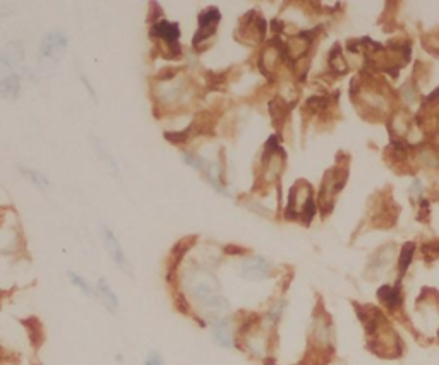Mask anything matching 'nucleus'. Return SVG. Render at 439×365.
Instances as JSON below:
<instances>
[{"label": "nucleus", "mask_w": 439, "mask_h": 365, "mask_svg": "<svg viewBox=\"0 0 439 365\" xmlns=\"http://www.w3.org/2000/svg\"><path fill=\"white\" fill-rule=\"evenodd\" d=\"M151 34L158 38L160 43L165 45L170 55H180V45H178V38H180V30H178L177 23H170V21H156L151 28Z\"/></svg>", "instance_id": "2"}, {"label": "nucleus", "mask_w": 439, "mask_h": 365, "mask_svg": "<svg viewBox=\"0 0 439 365\" xmlns=\"http://www.w3.org/2000/svg\"><path fill=\"white\" fill-rule=\"evenodd\" d=\"M144 365H165V360H163L162 353L160 352H149L144 359Z\"/></svg>", "instance_id": "14"}, {"label": "nucleus", "mask_w": 439, "mask_h": 365, "mask_svg": "<svg viewBox=\"0 0 439 365\" xmlns=\"http://www.w3.org/2000/svg\"><path fill=\"white\" fill-rule=\"evenodd\" d=\"M67 48V38L60 31H50L44 38L40 47V66L44 69H52L62 59V53Z\"/></svg>", "instance_id": "1"}, {"label": "nucleus", "mask_w": 439, "mask_h": 365, "mask_svg": "<svg viewBox=\"0 0 439 365\" xmlns=\"http://www.w3.org/2000/svg\"><path fill=\"white\" fill-rule=\"evenodd\" d=\"M241 275L242 278L251 279V282H259V279H266L271 275V266L263 257H251V259L242 262Z\"/></svg>", "instance_id": "6"}, {"label": "nucleus", "mask_w": 439, "mask_h": 365, "mask_svg": "<svg viewBox=\"0 0 439 365\" xmlns=\"http://www.w3.org/2000/svg\"><path fill=\"white\" fill-rule=\"evenodd\" d=\"M95 297H98V300L102 302V306L105 307L106 310H110L112 314H115L119 310V297L113 293V290L110 288L106 279L100 278L98 283H96L95 288Z\"/></svg>", "instance_id": "7"}, {"label": "nucleus", "mask_w": 439, "mask_h": 365, "mask_svg": "<svg viewBox=\"0 0 439 365\" xmlns=\"http://www.w3.org/2000/svg\"><path fill=\"white\" fill-rule=\"evenodd\" d=\"M212 336L220 346H223V348H234L235 339H237L235 338L237 333H235L232 319L225 317L223 315V317H218L215 319V321H212Z\"/></svg>", "instance_id": "4"}, {"label": "nucleus", "mask_w": 439, "mask_h": 365, "mask_svg": "<svg viewBox=\"0 0 439 365\" xmlns=\"http://www.w3.org/2000/svg\"><path fill=\"white\" fill-rule=\"evenodd\" d=\"M12 67V60L9 59V55H6L3 52H0V76L7 72V70Z\"/></svg>", "instance_id": "15"}, {"label": "nucleus", "mask_w": 439, "mask_h": 365, "mask_svg": "<svg viewBox=\"0 0 439 365\" xmlns=\"http://www.w3.org/2000/svg\"><path fill=\"white\" fill-rule=\"evenodd\" d=\"M377 295H380L381 302L391 310L398 309L400 304H402V293H400L398 286H383Z\"/></svg>", "instance_id": "9"}, {"label": "nucleus", "mask_w": 439, "mask_h": 365, "mask_svg": "<svg viewBox=\"0 0 439 365\" xmlns=\"http://www.w3.org/2000/svg\"><path fill=\"white\" fill-rule=\"evenodd\" d=\"M218 23H220V10L216 9V7H208V9H205L201 14H199L198 16V24H199L198 34L194 37L196 47L201 43H205L206 40H209V38L215 34Z\"/></svg>", "instance_id": "3"}, {"label": "nucleus", "mask_w": 439, "mask_h": 365, "mask_svg": "<svg viewBox=\"0 0 439 365\" xmlns=\"http://www.w3.org/2000/svg\"><path fill=\"white\" fill-rule=\"evenodd\" d=\"M412 257H413V244H407V246H403L402 253H400V257H398V268H400V275H405L407 268H409V264L412 262Z\"/></svg>", "instance_id": "11"}, {"label": "nucleus", "mask_w": 439, "mask_h": 365, "mask_svg": "<svg viewBox=\"0 0 439 365\" xmlns=\"http://www.w3.org/2000/svg\"><path fill=\"white\" fill-rule=\"evenodd\" d=\"M422 253L424 257H427V259H436V257H439V242H431L424 246Z\"/></svg>", "instance_id": "13"}, {"label": "nucleus", "mask_w": 439, "mask_h": 365, "mask_svg": "<svg viewBox=\"0 0 439 365\" xmlns=\"http://www.w3.org/2000/svg\"><path fill=\"white\" fill-rule=\"evenodd\" d=\"M102 239L106 247V253L110 254V257H112V261L115 262V266H119L122 271H129V262H127L126 254H124L122 247H120L119 239L113 235V232L109 228V226H102Z\"/></svg>", "instance_id": "5"}, {"label": "nucleus", "mask_w": 439, "mask_h": 365, "mask_svg": "<svg viewBox=\"0 0 439 365\" xmlns=\"http://www.w3.org/2000/svg\"><path fill=\"white\" fill-rule=\"evenodd\" d=\"M67 276H69L71 283H73V285L76 286V288H80L81 292L84 293V295H88V297H95V290L91 288V285H89V283L86 282V279L83 278V276L77 275V273H73V271L67 273Z\"/></svg>", "instance_id": "10"}, {"label": "nucleus", "mask_w": 439, "mask_h": 365, "mask_svg": "<svg viewBox=\"0 0 439 365\" xmlns=\"http://www.w3.org/2000/svg\"><path fill=\"white\" fill-rule=\"evenodd\" d=\"M21 172H23L24 175H26V177H30V180H31V182L35 184V186H38V187H45L46 184H48V180H46L45 177L41 175V173L33 172V170H28V168H21Z\"/></svg>", "instance_id": "12"}, {"label": "nucleus", "mask_w": 439, "mask_h": 365, "mask_svg": "<svg viewBox=\"0 0 439 365\" xmlns=\"http://www.w3.org/2000/svg\"><path fill=\"white\" fill-rule=\"evenodd\" d=\"M21 93V83L17 76H6L0 81V98L16 100Z\"/></svg>", "instance_id": "8"}]
</instances>
